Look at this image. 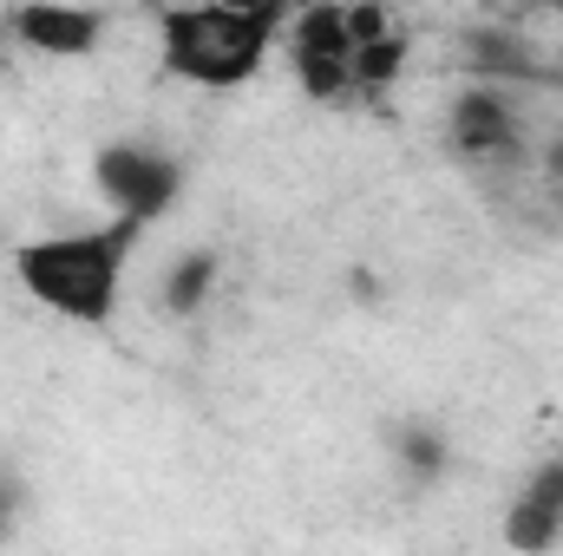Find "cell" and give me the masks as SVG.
Wrapping results in <instances>:
<instances>
[{"instance_id": "cell-1", "label": "cell", "mask_w": 563, "mask_h": 556, "mask_svg": "<svg viewBox=\"0 0 563 556\" xmlns=\"http://www.w3.org/2000/svg\"><path fill=\"white\" fill-rule=\"evenodd\" d=\"M139 236L144 223H132V216H112L99 230L40 236V243L13 249V276L46 314H59L73 327H106L119 314V281H125Z\"/></svg>"}, {"instance_id": "cell-2", "label": "cell", "mask_w": 563, "mask_h": 556, "mask_svg": "<svg viewBox=\"0 0 563 556\" xmlns=\"http://www.w3.org/2000/svg\"><path fill=\"white\" fill-rule=\"evenodd\" d=\"M157 46H164V73L230 92V86H250L269 66L276 26L250 20V13H230L217 0H197V7H170L157 20Z\"/></svg>"}, {"instance_id": "cell-3", "label": "cell", "mask_w": 563, "mask_h": 556, "mask_svg": "<svg viewBox=\"0 0 563 556\" xmlns=\"http://www.w3.org/2000/svg\"><path fill=\"white\" fill-rule=\"evenodd\" d=\"M445 151L472 170V177H505L525 170L538 157V138L525 125V105L511 86L498 79H465L445 105Z\"/></svg>"}, {"instance_id": "cell-4", "label": "cell", "mask_w": 563, "mask_h": 556, "mask_svg": "<svg viewBox=\"0 0 563 556\" xmlns=\"http://www.w3.org/2000/svg\"><path fill=\"white\" fill-rule=\"evenodd\" d=\"M92 184H99V197L112 203V216H132V223L151 230V223L177 203L184 170H177V157L157 151V144L119 138V144H106V151L92 157Z\"/></svg>"}, {"instance_id": "cell-5", "label": "cell", "mask_w": 563, "mask_h": 556, "mask_svg": "<svg viewBox=\"0 0 563 556\" xmlns=\"http://www.w3.org/2000/svg\"><path fill=\"white\" fill-rule=\"evenodd\" d=\"M7 26L40 59H92L112 33V20L99 7H79V0H20L7 13Z\"/></svg>"}, {"instance_id": "cell-6", "label": "cell", "mask_w": 563, "mask_h": 556, "mask_svg": "<svg viewBox=\"0 0 563 556\" xmlns=\"http://www.w3.org/2000/svg\"><path fill=\"white\" fill-rule=\"evenodd\" d=\"M505 544L511 551H551L563 544V458H544L518 498L505 504Z\"/></svg>"}, {"instance_id": "cell-7", "label": "cell", "mask_w": 563, "mask_h": 556, "mask_svg": "<svg viewBox=\"0 0 563 556\" xmlns=\"http://www.w3.org/2000/svg\"><path fill=\"white\" fill-rule=\"evenodd\" d=\"M288 53H347L354 59L347 0H308L301 13H288Z\"/></svg>"}, {"instance_id": "cell-8", "label": "cell", "mask_w": 563, "mask_h": 556, "mask_svg": "<svg viewBox=\"0 0 563 556\" xmlns=\"http://www.w3.org/2000/svg\"><path fill=\"white\" fill-rule=\"evenodd\" d=\"M217 276H223V263H217L210 249L177 256V263H170V276H164V308H170V314H197V308L217 294Z\"/></svg>"}, {"instance_id": "cell-9", "label": "cell", "mask_w": 563, "mask_h": 556, "mask_svg": "<svg viewBox=\"0 0 563 556\" xmlns=\"http://www.w3.org/2000/svg\"><path fill=\"white\" fill-rule=\"evenodd\" d=\"M407 33H374V40H361L354 46V92H387V86H400V66H407Z\"/></svg>"}, {"instance_id": "cell-10", "label": "cell", "mask_w": 563, "mask_h": 556, "mask_svg": "<svg viewBox=\"0 0 563 556\" xmlns=\"http://www.w3.org/2000/svg\"><path fill=\"white\" fill-rule=\"evenodd\" d=\"M400 465H407V471H413V478H439V471H445V438H439V432H407V438H400Z\"/></svg>"}, {"instance_id": "cell-11", "label": "cell", "mask_w": 563, "mask_h": 556, "mask_svg": "<svg viewBox=\"0 0 563 556\" xmlns=\"http://www.w3.org/2000/svg\"><path fill=\"white\" fill-rule=\"evenodd\" d=\"M217 7H230V13H250V20H269V26H282V20L295 13V0H217Z\"/></svg>"}, {"instance_id": "cell-12", "label": "cell", "mask_w": 563, "mask_h": 556, "mask_svg": "<svg viewBox=\"0 0 563 556\" xmlns=\"http://www.w3.org/2000/svg\"><path fill=\"white\" fill-rule=\"evenodd\" d=\"M511 7H544V0H511Z\"/></svg>"}]
</instances>
